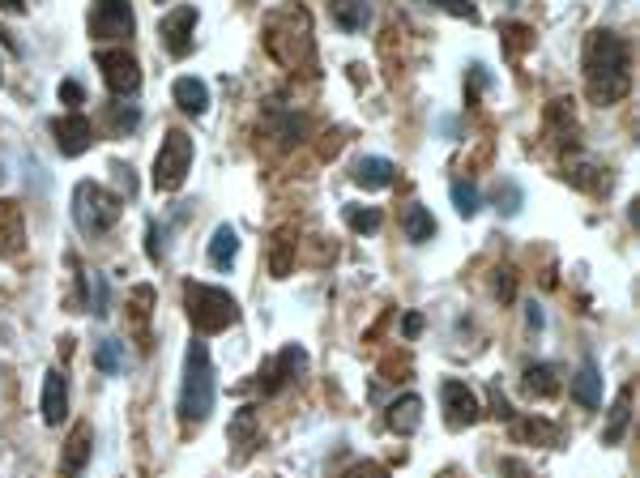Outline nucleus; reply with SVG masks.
<instances>
[{"instance_id":"4","label":"nucleus","mask_w":640,"mask_h":478,"mask_svg":"<svg viewBox=\"0 0 640 478\" xmlns=\"http://www.w3.org/2000/svg\"><path fill=\"white\" fill-rule=\"evenodd\" d=\"M73 222L82 235H107L120 222V197H111L103 184L82 180L73 188Z\"/></svg>"},{"instance_id":"15","label":"nucleus","mask_w":640,"mask_h":478,"mask_svg":"<svg viewBox=\"0 0 640 478\" xmlns=\"http://www.w3.org/2000/svg\"><path fill=\"white\" fill-rule=\"evenodd\" d=\"M419 423H423V397L419 393H406V397H397V402L389 406V427L397 436H414L419 432Z\"/></svg>"},{"instance_id":"32","label":"nucleus","mask_w":640,"mask_h":478,"mask_svg":"<svg viewBox=\"0 0 640 478\" xmlns=\"http://www.w3.org/2000/svg\"><path fill=\"white\" fill-rule=\"evenodd\" d=\"M500 193H504V205H500V210H504V214H517V210H521V188L512 184V180H504Z\"/></svg>"},{"instance_id":"38","label":"nucleus","mask_w":640,"mask_h":478,"mask_svg":"<svg viewBox=\"0 0 640 478\" xmlns=\"http://www.w3.org/2000/svg\"><path fill=\"white\" fill-rule=\"evenodd\" d=\"M0 82H5V69H0Z\"/></svg>"},{"instance_id":"24","label":"nucleus","mask_w":640,"mask_h":478,"mask_svg":"<svg viewBox=\"0 0 640 478\" xmlns=\"http://www.w3.org/2000/svg\"><path fill=\"white\" fill-rule=\"evenodd\" d=\"M94 368H99L103 376H120L124 372V342H116V338L99 342V350H94Z\"/></svg>"},{"instance_id":"18","label":"nucleus","mask_w":640,"mask_h":478,"mask_svg":"<svg viewBox=\"0 0 640 478\" xmlns=\"http://www.w3.org/2000/svg\"><path fill=\"white\" fill-rule=\"evenodd\" d=\"M572 397H576L581 406H602V372H598L594 359H585L581 368H576V376H572Z\"/></svg>"},{"instance_id":"16","label":"nucleus","mask_w":640,"mask_h":478,"mask_svg":"<svg viewBox=\"0 0 640 478\" xmlns=\"http://www.w3.org/2000/svg\"><path fill=\"white\" fill-rule=\"evenodd\" d=\"M227 432H231V444H235V461H244L256 444H261V436H256V410L252 406H239Z\"/></svg>"},{"instance_id":"2","label":"nucleus","mask_w":640,"mask_h":478,"mask_svg":"<svg viewBox=\"0 0 640 478\" xmlns=\"http://www.w3.org/2000/svg\"><path fill=\"white\" fill-rule=\"evenodd\" d=\"M214 363H210V350L205 342H188L184 350V385H180V419L184 423H205L214 410Z\"/></svg>"},{"instance_id":"13","label":"nucleus","mask_w":640,"mask_h":478,"mask_svg":"<svg viewBox=\"0 0 640 478\" xmlns=\"http://www.w3.org/2000/svg\"><path fill=\"white\" fill-rule=\"evenodd\" d=\"M39 410H43V423L47 427H56V423H64L69 419V380H64V372H47L43 376V402H39Z\"/></svg>"},{"instance_id":"22","label":"nucleus","mask_w":640,"mask_h":478,"mask_svg":"<svg viewBox=\"0 0 640 478\" xmlns=\"http://www.w3.org/2000/svg\"><path fill=\"white\" fill-rule=\"evenodd\" d=\"M628 419H632V385H623L615 406H611V423H606V432H602V444H619L623 432H628Z\"/></svg>"},{"instance_id":"25","label":"nucleus","mask_w":640,"mask_h":478,"mask_svg":"<svg viewBox=\"0 0 640 478\" xmlns=\"http://www.w3.org/2000/svg\"><path fill=\"white\" fill-rule=\"evenodd\" d=\"M517 436L542 440L547 449H559V444H564V432H559L555 423H547V419H521V423H517Z\"/></svg>"},{"instance_id":"20","label":"nucleus","mask_w":640,"mask_h":478,"mask_svg":"<svg viewBox=\"0 0 640 478\" xmlns=\"http://www.w3.org/2000/svg\"><path fill=\"white\" fill-rule=\"evenodd\" d=\"M333 22L350 35H363V26L372 22V5L367 0H333Z\"/></svg>"},{"instance_id":"10","label":"nucleus","mask_w":640,"mask_h":478,"mask_svg":"<svg viewBox=\"0 0 640 478\" xmlns=\"http://www.w3.org/2000/svg\"><path fill=\"white\" fill-rule=\"evenodd\" d=\"M90 30H94L99 39L133 35V9H128V0H94V9H90Z\"/></svg>"},{"instance_id":"12","label":"nucleus","mask_w":640,"mask_h":478,"mask_svg":"<svg viewBox=\"0 0 640 478\" xmlns=\"http://www.w3.org/2000/svg\"><path fill=\"white\" fill-rule=\"evenodd\" d=\"M90 453H94V432L90 423H77L69 440H64V453H60V474L64 478H82L90 466Z\"/></svg>"},{"instance_id":"8","label":"nucleus","mask_w":640,"mask_h":478,"mask_svg":"<svg viewBox=\"0 0 640 478\" xmlns=\"http://www.w3.org/2000/svg\"><path fill=\"white\" fill-rule=\"evenodd\" d=\"M303 372H308V350L303 346H282L274 359L261 368V393H278V389H286L291 380H299Z\"/></svg>"},{"instance_id":"36","label":"nucleus","mask_w":640,"mask_h":478,"mask_svg":"<svg viewBox=\"0 0 640 478\" xmlns=\"http://www.w3.org/2000/svg\"><path fill=\"white\" fill-rule=\"evenodd\" d=\"M491 402H495V414H500V419H512V406H508V397H504L500 389L491 393Z\"/></svg>"},{"instance_id":"34","label":"nucleus","mask_w":640,"mask_h":478,"mask_svg":"<svg viewBox=\"0 0 640 478\" xmlns=\"http://www.w3.org/2000/svg\"><path fill=\"white\" fill-rule=\"evenodd\" d=\"M402 333H406V338H419V333H423V316H419V312H410L406 321H402Z\"/></svg>"},{"instance_id":"7","label":"nucleus","mask_w":640,"mask_h":478,"mask_svg":"<svg viewBox=\"0 0 640 478\" xmlns=\"http://www.w3.org/2000/svg\"><path fill=\"white\" fill-rule=\"evenodd\" d=\"M440 402H444V423L453 427V432H466L483 419V406H478V397L470 385H461V380H444L440 385Z\"/></svg>"},{"instance_id":"30","label":"nucleus","mask_w":640,"mask_h":478,"mask_svg":"<svg viewBox=\"0 0 640 478\" xmlns=\"http://www.w3.org/2000/svg\"><path fill=\"white\" fill-rule=\"evenodd\" d=\"M346 478H389V470H384L380 461H355V466L346 470Z\"/></svg>"},{"instance_id":"6","label":"nucleus","mask_w":640,"mask_h":478,"mask_svg":"<svg viewBox=\"0 0 640 478\" xmlns=\"http://www.w3.org/2000/svg\"><path fill=\"white\" fill-rule=\"evenodd\" d=\"M94 60H99L103 82H107V90L116 94V99H124V94H137L141 69H137V56L133 52H124V47H103Z\"/></svg>"},{"instance_id":"23","label":"nucleus","mask_w":640,"mask_h":478,"mask_svg":"<svg viewBox=\"0 0 640 478\" xmlns=\"http://www.w3.org/2000/svg\"><path fill=\"white\" fill-rule=\"evenodd\" d=\"M525 389H530L534 397H555L559 393V380H555L551 363H530V368H525Z\"/></svg>"},{"instance_id":"29","label":"nucleus","mask_w":640,"mask_h":478,"mask_svg":"<svg viewBox=\"0 0 640 478\" xmlns=\"http://www.w3.org/2000/svg\"><path fill=\"white\" fill-rule=\"evenodd\" d=\"M427 5H436V9H444V13H453V18H466V22H474V18H478V9L470 5V0H427Z\"/></svg>"},{"instance_id":"31","label":"nucleus","mask_w":640,"mask_h":478,"mask_svg":"<svg viewBox=\"0 0 640 478\" xmlns=\"http://www.w3.org/2000/svg\"><path fill=\"white\" fill-rule=\"evenodd\" d=\"M60 99H64V107H69V111H77V107H82V99H86V94H82V86H77L73 77H69V82L60 86Z\"/></svg>"},{"instance_id":"33","label":"nucleus","mask_w":640,"mask_h":478,"mask_svg":"<svg viewBox=\"0 0 640 478\" xmlns=\"http://www.w3.org/2000/svg\"><path fill=\"white\" fill-rule=\"evenodd\" d=\"M146 235H150V261H163V231H158V222H146Z\"/></svg>"},{"instance_id":"19","label":"nucleus","mask_w":640,"mask_h":478,"mask_svg":"<svg viewBox=\"0 0 640 478\" xmlns=\"http://www.w3.org/2000/svg\"><path fill=\"white\" fill-rule=\"evenodd\" d=\"M235 257H239V235H235V227H214V235H210V265L214 269H231L235 265Z\"/></svg>"},{"instance_id":"37","label":"nucleus","mask_w":640,"mask_h":478,"mask_svg":"<svg viewBox=\"0 0 640 478\" xmlns=\"http://www.w3.org/2000/svg\"><path fill=\"white\" fill-rule=\"evenodd\" d=\"M26 0H0V13H22Z\"/></svg>"},{"instance_id":"3","label":"nucleus","mask_w":640,"mask_h":478,"mask_svg":"<svg viewBox=\"0 0 640 478\" xmlns=\"http://www.w3.org/2000/svg\"><path fill=\"white\" fill-rule=\"evenodd\" d=\"M184 304H188V321L197 333H222L239 321L235 295H227L222 286H210V282H188Z\"/></svg>"},{"instance_id":"17","label":"nucleus","mask_w":640,"mask_h":478,"mask_svg":"<svg viewBox=\"0 0 640 478\" xmlns=\"http://www.w3.org/2000/svg\"><path fill=\"white\" fill-rule=\"evenodd\" d=\"M175 103H180V111H188V116H205V107H210V86L201 82V77H175Z\"/></svg>"},{"instance_id":"28","label":"nucleus","mask_w":640,"mask_h":478,"mask_svg":"<svg viewBox=\"0 0 640 478\" xmlns=\"http://www.w3.org/2000/svg\"><path fill=\"white\" fill-rule=\"evenodd\" d=\"M90 295H94V316H107L111 312V291H107L103 274H90Z\"/></svg>"},{"instance_id":"26","label":"nucleus","mask_w":640,"mask_h":478,"mask_svg":"<svg viewBox=\"0 0 640 478\" xmlns=\"http://www.w3.org/2000/svg\"><path fill=\"white\" fill-rule=\"evenodd\" d=\"M448 193H453V210H457L461 218H474L478 210H483V197H478V188L466 184V180H453V188H448Z\"/></svg>"},{"instance_id":"11","label":"nucleus","mask_w":640,"mask_h":478,"mask_svg":"<svg viewBox=\"0 0 640 478\" xmlns=\"http://www.w3.org/2000/svg\"><path fill=\"white\" fill-rule=\"evenodd\" d=\"M52 137H56V146L64 158H77V154H86L94 146V124L82 116V111H69V116H60L52 124Z\"/></svg>"},{"instance_id":"1","label":"nucleus","mask_w":640,"mask_h":478,"mask_svg":"<svg viewBox=\"0 0 640 478\" xmlns=\"http://www.w3.org/2000/svg\"><path fill=\"white\" fill-rule=\"evenodd\" d=\"M585 86H589V99L602 103V107H611L619 103L623 94H628L632 86V52H628V43H623L615 30H589L585 35Z\"/></svg>"},{"instance_id":"9","label":"nucleus","mask_w":640,"mask_h":478,"mask_svg":"<svg viewBox=\"0 0 640 478\" xmlns=\"http://www.w3.org/2000/svg\"><path fill=\"white\" fill-rule=\"evenodd\" d=\"M201 22V13L192 9V5H180V9H171L163 22H158V39H163V47L175 56V60H184L192 52V30H197Z\"/></svg>"},{"instance_id":"5","label":"nucleus","mask_w":640,"mask_h":478,"mask_svg":"<svg viewBox=\"0 0 640 478\" xmlns=\"http://www.w3.org/2000/svg\"><path fill=\"white\" fill-rule=\"evenodd\" d=\"M192 158H197V146H192V137L171 129L163 137V146L154 154V188L158 193H180L188 171H192Z\"/></svg>"},{"instance_id":"35","label":"nucleus","mask_w":640,"mask_h":478,"mask_svg":"<svg viewBox=\"0 0 640 478\" xmlns=\"http://www.w3.org/2000/svg\"><path fill=\"white\" fill-rule=\"evenodd\" d=\"M116 129H137V111L116 107Z\"/></svg>"},{"instance_id":"27","label":"nucleus","mask_w":640,"mask_h":478,"mask_svg":"<svg viewBox=\"0 0 640 478\" xmlns=\"http://www.w3.org/2000/svg\"><path fill=\"white\" fill-rule=\"evenodd\" d=\"M346 227L350 231H363V235H372V231H380V210H359V205H346Z\"/></svg>"},{"instance_id":"21","label":"nucleus","mask_w":640,"mask_h":478,"mask_svg":"<svg viewBox=\"0 0 640 478\" xmlns=\"http://www.w3.org/2000/svg\"><path fill=\"white\" fill-rule=\"evenodd\" d=\"M402 227H406V239L410 244H431V235H436V218H431L427 205H406V218H402Z\"/></svg>"},{"instance_id":"14","label":"nucleus","mask_w":640,"mask_h":478,"mask_svg":"<svg viewBox=\"0 0 640 478\" xmlns=\"http://www.w3.org/2000/svg\"><path fill=\"white\" fill-rule=\"evenodd\" d=\"M350 175H355V184L376 188V193H380V188H393L397 184V167L389 163V158H380V154H363Z\"/></svg>"}]
</instances>
